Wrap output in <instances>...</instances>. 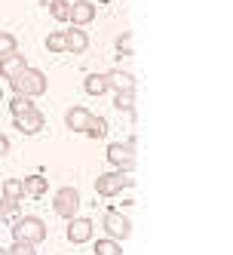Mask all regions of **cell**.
<instances>
[{"label": "cell", "instance_id": "20", "mask_svg": "<svg viewBox=\"0 0 233 255\" xmlns=\"http://www.w3.org/2000/svg\"><path fill=\"white\" fill-rule=\"evenodd\" d=\"M9 52H19V40L12 31H0V56H9Z\"/></svg>", "mask_w": 233, "mask_h": 255}, {"label": "cell", "instance_id": "18", "mask_svg": "<svg viewBox=\"0 0 233 255\" xmlns=\"http://www.w3.org/2000/svg\"><path fill=\"white\" fill-rule=\"evenodd\" d=\"M114 108L117 111L135 114V89H129V93H114Z\"/></svg>", "mask_w": 233, "mask_h": 255}, {"label": "cell", "instance_id": "10", "mask_svg": "<svg viewBox=\"0 0 233 255\" xmlns=\"http://www.w3.org/2000/svg\"><path fill=\"white\" fill-rule=\"evenodd\" d=\"M92 231H95L92 218H80V215L68 218V240L74 243V246H80V243H86V240H92Z\"/></svg>", "mask_w": 233, "mask_h": 255}, {"label": "cell", "instance_id": "21", "mask_svg": "<svg viewBox=\"0 0 233 255\" xmlns=\"http://www.w3.org/2000/svg\"><path fill=\"white\" fill-rule=\"evenodd\" d=\"M86 135L89 138H104L107 135V120L104 117H92V120H89V126H86Z\"/></svg>", "mask_w": 233, "mask_h": 255}, {"label": "cell", "instance_id": "3", "mask_svg": "<svg viewBox=\"0 0 233 255\" xmlns=\"http://www.w3.org/2000/svg\"><path fill=\"white\" fill-rule=\"evenodd\" d=\"M135 185V178H129V172L123 169H114V172H101L95 178V194L98 197H117L120 191H126Z\"/></svg>", "mask_w": 233, "mask_h": 255}, {"label": "cell", "instance_id": "14", "mask_svg": "<svg viewBox=\"0 0 233 255\" xmlns=\"http://www.w3.org/2000/svg\"><path fill=\"white\" fill-rule=\"evenodd\" d=\"M104 80H107V89H114V93H129V89H135V77L129 71H120V68H111L104 74Z\"/></svg>", "mask_w": 233, "mask_h": 255}, {"label": "cell", "instance_id": "23", "mask_svg": "<svg viewBox=\"0 0 233 255\" xmlns=\"http://www.w3.org/2000/svg\"><path fill=\"white\" fill-rule=\"evenodd\" d=\"M6 255H37V246L22 243V240H12V246H6Z\"/></svg>", "mask_w": 233, "mask_h": 255}, {"label": "cell", "instance_id": "25", "mask_svg": "<svg viewBox=\"0 0 233 255\" xmlns=\"http://www.w3.org/2000/svg\"><path fill=\"white\" fill-rule=\"evenodd\" d=\"M117 56H132V34L123 31L117 37Z\"/></svg>", "mask_w": 233, "mask_h": 255}, {"label": "cell", "instance_id": "15", "mask_svg": "<svg viewBox=\"0 0 233 255\" xmlns=\"http://www.w3.org/2000/svg\"><path fill=\"white\" fill-rule=\"evenodd\" d=\"M49 191V178L46 175H40V172H34V175H28V178H22V194H28V197H43Z\"/></svg>", "mask_w": 233, "mask_h": 255}, {"label": "cell", "instance_id": "4", "mask_svg": "<svg viewBox=\"0 0 233 255\" xmlns=\"http://www.w3.org/2000/svg\"><path fill=\"white\" fill-rule=\"evenodd\" d=\"M129 234H132L129 215H123L120 209H104V237L123 243V240H129Z\"/></svg>", "mask_w": 233, "mask_h": 255}, {"label": "cell", "instance_id": "8", "mask_svg": "<svg viewBox=\"0 0 233 255\" xmlns=\"http://www.w3.org/2000/svg\"><path fill=\"white\" fill-rule=\"evenodd\" d=\"M104 157H107L111 166H117L123 172H132V166H135V154L123 141H111V144H107V151H104Z\"/></svg>", "mask_w": 233, "mask_h": 255}, {"label": "cell", "instance_id": "22", "mask_svg": "<svg viewBox=\"0 0 233 255\" xmlns=\"http://www.w3.org/2000/svg\"><path fill=\"white\" fill-rule=\"evenodd\" d=\"M46 49L52 52V56H59V52H65V31H52L46 37Z\"/></svg>", "mask_w": 233, "mask_h": 255}, {"label": "cell", "instance_id": "13", "mask_svg": "<svg viewBox=\"0 0 233 255\" xmlns=\"http://www.w3.org/2000/svg\"><path fill=\"white\" fill-rule=\"evenodd\" d=\"M89 49V34L83 28H74L71 25L65 31V52H71V56H83V52Z\"/></svg>", "mask_w": 233, "mask_h": 255}, {"label": "cell", "instance_id": "19", "mask_svg": "<svg viewBox=\"0 0 233 255\" xmlns=\"http://www.w3.org/2000/svg\"><path fill=\"white\" fill-rule=\"evenodd\" d=\"M49 15L56 22H68V15H71V3L68 0H52L49 3Z\"/></svg>", "mask_w": 233, "mask_h": 255}, {"label": "cell", "instance_id": "16", "mask_svg": "<svg viewBox=\"0 0 233 255\" xmlns=\"http://www.w3.org/2000/svg\"><path fill=\"white\" fill-rule=\"evenodd\" d=\"M83 93H86V96H104V93H107V80H104V74H98V71L86 74V77H83Z\"/></svg>", "mask_w": 233, "mask_h": 255}, {"label": "cell", "instance_id": "6", "mask_svg": "<svg viewBox=\"0 0 233 255\" xmlns=\"http://www.w3.org/2000/svg\"><path fill=\"white\" fill-rule=\"evenodd\" d=\"M12 126H15L19 132H25V135H37L43 126H46V117H43L40 108L34 105V108H28V111L15 114V117H12Z\"/></svg>", "mask_w": 233, "mask_h": 255}, {"label": "cell", "instance_id": "17", "mask_svg": "<svg viewBox=\"0 0 233 255\" xmlns=\"http://www.w3.org/2000/svg\"><path fill=\"white\" fill-rule=\"evenodd\" d=\"M92 252L95 255H123V246L117 240H111V237H101V240H95Z\"/></svg>", "mask_w": 233, "mask_h": 255}, {"label": "cell", "instance_id": "1", "mask_svg": "<svg viewBox=\"0 0 233 255\" xmlns=\"http://www.w3.org/2000/svg\"><path fill=\"white\" fill-rule=\"evenodd\" d=\"M9 86H12V93L15 96H28V99H37V96H43L46 89H49V83H46V74L40 68H25L15 80H9Z\"/></svg>", "mask_w": 233, "mask_h": 255}, {"label": "cell", "instance_id": "9", "mask_svg": "<svg viewBox=\"0 0 233 255\" xmlns=\"http://www.w3.org/2000/svg\"><path fill=\"white\" fill-rule=\"evenodd\" d=\"M95 3L92 0H77V3H71V15H68V22L74 25V28H86V25H92L95 22Z\"/></svg>", "mask_w": 233, "mask_h": 255}, {"label": "cell", "instance_id": "24", "mask_svg": "<svg viewBox=\"0 0 233 255\" xmlns=\"http://www.w3.org/2000/svg\"><path fill=\"white\" fill-rule=\"evenodd\" d=\"M6 105H9V114H12V117H15V114H22V111H28V108H34L28 96H15V99H9Z\"/></svg>", "mask_w": 233, "mask_h": 255}, {"label": "cell", "instance_id": "12", "mask_svg": "<svg viewBox=\"0 0 233 255\" xmlns=\"http://www.w3.org/2000/svg\"><path fill=\"white\" fill-rule=\"evenodd\" d=\"M28 68V59L22 52H9V56H0V77L3 80H15Z\"/></svg>", "mask_w": 233, "mask_h": 255}, {"label": "cell", "instance_id": "11", "mask_svg": "<svg viewBox=\"0 0 233 255\" xmlns=\"http://www.w3.org/2000/svg\"><path fill=\"white\" fill-rule=\"evenodd\" d=\"M95 114L89 111L86 105H74V108H68V114H65V126L71 132H86V126H89V120H92Z\"/></svg>", "mask_w": 233, "mask_h": 255}, {"label": "cell", "instance_id": "30", "mask_svg": "<svg viewBox=\"0 0 233 255\" xmlns=\"http://www.w3.org/2000/svg\"><path fill=\"white\" fill-rule=\"evenodd\" d=\"M0 102H3V86H0Z\"/></svg>", "mask_w": 233, "mask_h": 255}, {"label": "cell", "instance_id": "2", "mask_svg": "<svg viewBox=\"0 0 233 255\" xmlns=\"http://www.w3.org/2000/svg\"><path fill=\"white\" fill-rule=\"evenodd\" d=\"M12 240H22V243H31V246H37L46 240V225H43V218L37 215H25L15 222L12 228Z\"/></svg>", "mask_w": 233, "mask_h": 255}, {"label": "cell", "instance_id": "27", "mask_svg": "<svg viewBox=\"0 0 233 255\" xmlns=\"http://www.w3.org/2000/svg\"><path fill=\"white\" fill-rule=\"evenodd\" d=\"M0 222H6V215H3V209H0Z\"/></svg>", "mask_w": 233, "mask_h": 255}, {"label": "cell", "instance_id": "5", "mask_svg": "<svg viewBox=\"0 0 233 255\" xmlns=\"http://www.w3.org/2000/svg\"><path fill=\"white\" fill-rule=\"evenodd\" d=\"M52 209H56L59 218H74L80 212V191L71 188V185L59 188L56 191V200H52Z\"/></svg>", "mask_w": 233, "mask_h": 255}, {"label": "cell", "instance_id": "7", "mask_svg": "<svg viewBox=\"0 0 233 255\" xmlns=\"http://www.w3.org/2000/svg\"><path fill=\"white\" fill-rule=\"evenodd\" d=\"M22 197H25V194H22V181H19V178H6V181H3V200H0V209H3L6 218L19 212Z\"/></svg>", "mask_w": 233, "mask_h": 255}, {"label": "cell", "instance_id": "26", "mask_svg": "<svg viewBox=\"0 0 233 255\" xmlns=\"http://www.w3.org/2000/svg\"><path fill=\"white\" fill-rule=\"evenodd\" d=\"M3 154H9V138H6V132H0V157Z\"/></svg>", "mask_w": 233, "mask_h": 255}, {"label": "cell", "instance_id": "29", "mask_svg": "<svg viewBox=\"0 0 233 255\" xmlns=\"http://www.w3.org/2000/svg\"><path fill=\"white\" fill-rule=\"evenodd\" d=\"M0 255H6V246H0Z\"/></svg>", "mask_w": 233, "mask_h": 255}, {"label": "cell", "instance_id": "28", "mask_svg": "<svg viewBox=\"0 0 233 255\" xmlns=\"http://www.w3.org/2000/svg\"><path fill=\"white\" fill-rule=\"evenodd\" d=\"M40 3H43V6H49V3H52V0H40Z\"/></svg>", "mask_w": 233, "mask_h": 255}]
</instances>
